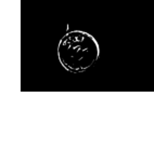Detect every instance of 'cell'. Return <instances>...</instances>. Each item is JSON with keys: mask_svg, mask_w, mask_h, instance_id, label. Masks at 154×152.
<instances>
[{"mask_svg": "<svg viewBox=\"0 0 154 152\" xmlns=\"http://www.w3.org/2000/svg\"><path fill=\"white\" fill-rule=\"evenodd\" d=\"M100 45L91 34L84 30H71L58 44V58L63 68L73 73L88 70L98 62Z\"/></svg>", "mask_w": 154, "mask_h": 152, "instance_id": "cell-1", "label": "cell"}]
</instances>
